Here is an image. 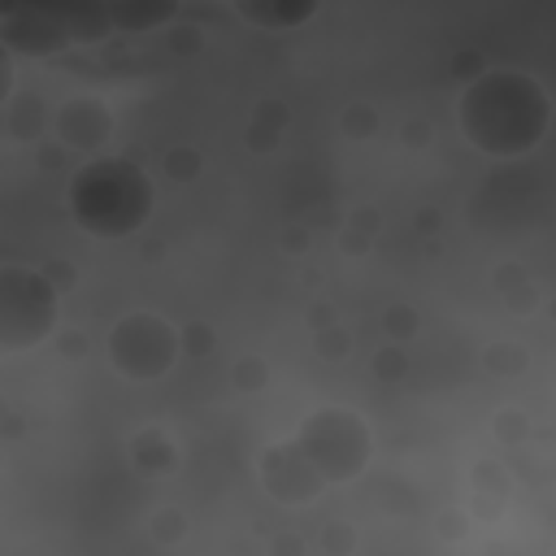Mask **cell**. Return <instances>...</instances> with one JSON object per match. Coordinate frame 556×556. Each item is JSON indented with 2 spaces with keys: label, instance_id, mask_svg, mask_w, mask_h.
<instances>
[{
  "label": "cell",
  "instance_id": "6da1fadb",
  "mask_svg": "<svg viewBox=\"0 0 556 556\" xmlns=\"http://www.w3.org/2000/svg\"><path fill=\"white\" fill-rule=\"evenodd\" d=\"M460 135L486 156L534 152L552 126L547 87L526 70H486L456 100Z\"/></svg>",
  "mask_w": 556,
  "mask_h": 556
},
{
  "label": "cell",
  "instance_id": "7a4b0ae2",
  "mask_svg": "<svg viewBox=\"0 0 556 556\" xmlns=\"http://www.w3.org/2000/svg\"><path fill=\"white\" fill-rule=\"evenodd\" d=\"M65 200H70V217L91 239L113 243V239H130L152 217L156 191H152V178L135 161L100 152L78 165Z\"/></svg>",
  "mask_w": 556,
  "mask_h": 556
},
{
  "label": "cell",
  "instance_id": "3957f363",
  "mask_svg": "<svg viewBox=\"0 0 556 556\" xmlns=\"http://www.w3.org/2000/svg\"><path fill=\"white\" fill-rule=\"evenodd\" d=\"M291 452L304 460V469L326 486H343V482H356L374 456V434L365 426L361 413L352 408H339V404H326V408H313L295 434L287 439Z\"/></svg>",
  "mask_w": 556,
  "mask_h": 556
},
{
  "label": "cell",
  "instance_id": "277c9868",
  "mask_svg": "<svg viewBox=\"0 0 556 556\" xmlns=\"http://www.w3.org/2000/svg\"><path fill=\"white\" fill-rule=\"evenodd\" d=\"M109 30H113L109 9H100V4H74V9L9 4V9H0V43L13 56H56L74 43L104 39Z\"/></svg>",
  "mask_w": 556,
  "mask_h": 556
},
{
  "label": "cell",
  "instance_id": "5b68a950",
  "mask_svg": "<svg viewBox=\"0 0 556 556\" xmlns=\"http://www.w3.org/2000/svg\"><path fill=\"white\" fill-rule=\"evenodd\" d=\"M56 287L30 265H0V352H30L56 330Z\"/></svg>",
  "mask_w": 556,
  "mask_h": 556
},
{
  "label": "cell",
  "instance_id": "8992f818",
  "mask_svg": "<svg viewBox=\"0 0 556 556\" xmlns=\"http://www.w3.org/2000/svg\"><path fill=\"white\" fill-rule=\"evenodd\" d=\"M104 352L113 361V369L130 382H161L182 352V334L169 317L152 313V308H135L126 317H117L104 334Z\"/></svg>",
  "mask_w": 556,
  "mask_h": 556
},
{
  "label": "cell",
  "instance_id": "52a82bcc",
  "mask_svg": "<svg viewBox=\"0 0 556 556\" xmlns=\"http://www.w3.org/2000/svg\"><path fill=\"white\" fill-rule=\"evenodd\" d=\"M261 482L282 504H308V500L321 495V482L304 469V460L291 452L287 439L274 443V447H265V456H261Z\"/></svg>",
  "mask_w": 556,
  "mask_h": 556
},
{
  "label": "cell",
  "instance_id": "ba28073f",
  "mask_svg": "<svg viewBox=\"0 0 556 556\" xmlns=\"http://www.w3.org/2000/svg\"><path fill=\"white\" fill-rule=\"evenodd\" d=\"M109 130H113V117H109V109H104L96 96H74V100H65L61 113H56V135H61V143H70V148H78V152L100 156V148L109 143Z\"/></svg>",
  "mask_w": 556,
  "mask_h": 556
},
{
  "label": "cell",
  "instance_id": "9c48e42d",
  "mask_svg": "<svg viewBox=\"0 0 556 556\" xmlns=\"http://www.w3.org/2000/svg\"><path fill=\"white\" fill-rule=\"evenodd\" d=\"M235 13L252 26H265V30H291V26L308 22L317 13V4L313 0H304V4H239Z\"/></svg>",
  "mask_w": 556,
  "mask_h": 556
},
{
  "label": "cell",
  "instance_id": "30bf717a",
  "mask_svg": "<svg viewBox=\"0 0 556 556\" xmlns=\"http://www.w3.org/2000/svg\"><path fill=\"white\" fill-rule=\"evenodd\" d=\"M165 22H174V4H152V9L113 4V9H109V26L122 30V35H148V30L165 26Z\"/></svg>",
  "mask_w": 556,
  "mask_h": 556
},
{
  "label": "cell",
  "instance_id": "8fae6325",
  "mask_svg": "<svg viewBox=\"0 0 556 556\" xmlns=\"http://www.w3.org/2000/svg\"><path fill=\"white\" fill-rule=\"evenodd\" d=\"M13 78H17V70H13V52L0 43V104L13 96Z\"/></svg>",
  "mask_w": 556,
  "mask_h": 556
}]
</instances>
